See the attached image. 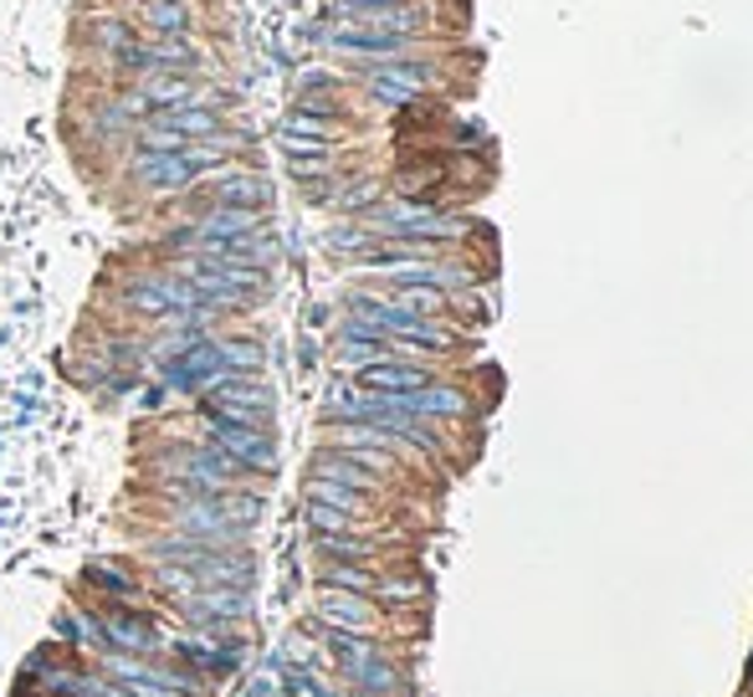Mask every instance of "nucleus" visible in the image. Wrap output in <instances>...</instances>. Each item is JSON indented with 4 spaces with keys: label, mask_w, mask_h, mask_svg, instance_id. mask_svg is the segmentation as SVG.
<instances>
[{
    "label": "nucleus",
    "mask_w": 753,
    "mask_h": 697,
    "mask_svg": "<svg viewBox=\"0 0 753 697\" xmlns=\"http://www.w3.org/2000/svg\"><path fill=\"white\" fill-rule=\"evenodd\" d=\"M334 52L343 57H370V62H400L411 52V36H384V31H364V26H343L328 36Z\"/></svg>",
    "instance_id": "6e6552de"
},
{
    "label": "nucleus",
    "mask_w": 753,
    "mask_h": 697,
    "mask_svg": "<svg viewBox=\"0 0 753 697\" xmlns=\"http://www.w3.org/2000/svg\"><path fill=\"white\" fill-rule=\"evenodd\" d=\"M83 610L98 621L108 652H119V656H160L164 652L160 616L144 610L139 600H103V595H88Z\"/></svg>",
    "instance_id": "f257e3e1"
},
{
    "label": "nucleus",
    "mask_w": 753,
    "mask_h": 697,
    "mask_svg": "<svg viewBox=\"0 0 753 697\" xmlns=\"http://www.w3.org/2000/svg\"><path fill=\"white\" fill-rule=\"evenodd\" d=\"M144 21L154 26V36H185V31H190V11H185L179 0H149Z\"/></svg>",
    "instance_id": "a211bd4d"
},
{
    "label": "nucleus",
    "mask_w": 753,
    "mask_h": 697,
    "mask_svg": "<svg viewBox=\"0 0 753 697\" xmlns=\"http://www.w3.org/2000/svg\"><path fill=\"white\" fill-rule=\"evenodd\" d=\"M324 590H343V595H364L374 600V585H380V569H364V564H324Z\"/></svg>",
    "instance_id": "2eb2a0df"
},
{
    "label": "nucleus",
    "mask_w": 753,
    "mask_h": 697,
    "mask_svg": "<svg viewBox=\"0 0 753 697\" xmlns=\"http://www.w3.org/2000/svg\"><path fill=\"white\" fill-rule=\"evenodd\" d=\"M206 446H216L221 457H231L241 472H272V467H277V442H272V431L237 426V421L210 416V411H206Z\"/></svg>",
    "instance_id": "f03ea898"
},
{
    "label": "nucleus",
    "mask_w": 753,
    "mask_h": 697,
    "mask_svg": "<svg viewBox=\"0 0 753 697\" xmlns=\"http://www.w3.org/2000/svg\"><path fill=\"white\" fill-rule=\"evenodd\" d=\"M98 42H103L113 57H119V52H129V46H139V42H133V31L123 26V21H98Z\"/></svg>",
    "instance_id": "412c9836"
},
{
    "label": "nucleus",
    "mask_w": 753,
    "mask_h": 697,
    "mask_svg": "<svg viewBox=\"0 0 753 697\" xmlns=\"http://www.w3.org/2000/svg\"><path fill=\"white\" fill-rule=\"evenodd\" d=\"M170 129H175L185 144H200V139H216L221 134V113L216 108H200V104H185V108H170V113H160Z\"/></svg>",
    "instance_id": "ddd939ff"
},
{
    "label": "nucleus",
    "mask_w": 753,
    "mask_h": 697,
    "mask_svg": "<svg viewBox=\"0 0 753 697\" xmlns=\"http://www.w3.org/2000/svg\"><path fill=\"white\" fill-rule=\"evenodd\" d=\"M374 6H411V0H339V11H374Z\"/></svg>",
    "instance_id": "5701e85b"
},
{
    "label": "nucleus",
    "mask_w": 753,
    "mask_h": 697,
    "mask_svg": "<svg viewBox=\"0 0 753 697\" xmlns=\"http://www.w3.org/2000/svg\"><path fill=\"white\" fill-rule=\"evenodd\" d=\"M139 98L149 104V113H170V108H185V104H195L200 92H195V83L190 77H175V73H154L139 88Z\"/></svg>",
    "instance_id": "9b49d317"
},
{
    "label": "nucleus",
    "mask_w": 753,
    "mask_h": 697,
    "mask_svg": "<svg viewBox=\"0 0 753 697\" xmlns=\"http://www.w3.org/2000/svg\"><path fill=\"white\" fill-rule=\"evenodd\" d=\"M318 554H324V564H364V569H374L384 559V538L334 534V538H318Z\"/></svg>",
    "instance_id": "9d476101"
},
{
    "label": "nucleus",
    "mask_w": 753,
    "mask_h": 697,
    "mask_svg": "<svg viewBox=\"0 0 753 697\" xmlns=\"http://www.w3.org/2000/svg\"><path fill=\"white\" fill-rule=\"evenodd\" d=\"M359 390H374V395H411V390L436 385V374L415 359H384V364H370V370L354 374Z\"/></svg>",
    "instance_id": "0eeeda50"
},
{
    "label": "nucleus",
    "mask_w": 753,
    "mask_h": 697,
    "mask_svg": "<svg viewBox=\"0 0 753 697\" xmlns=\"http://www.w3.org/2000/svg\"><path fill=\"white\" fill-rule=\"evenodd\" d=\"M200 195L210 206H231V210H266L272 200V185L251 170H216V175L200 179Z\"/></svg>",
    "instance_id": "7ed1b4c3"
},
{
    "label": "nucleus",
    "mask_w": 753,
    "mask_h": 697,
    "mask_svg": "<svg viewBox=\"0 0 753 697\" xmlns=\"http://www.w3.org/2000/svg\"><path fill=\"white\" fill-rule=\"evenodd\" d=\"M339 206L343 210H364V206H380V185H370V179H364V185H349V190L339 195Z\"/></svg>",
    "instance_id": "4be33fe9"
},
{
    "label": "nucleus",
    "mask_w": 753,
    "mask_h": 697,
    "mask_svg": "<svg viewBox=\"0 0 753 697\" xmlns=\"http://www.w3.org/2000/svg\"><path fill=\"white\" fill-rule=\"evenodd\" d=\"M129 175L154 195H185L190 185H200V175L190 170L185 154H144V149H139L129 164Z\"/></svg>",
    "instance_id": "39448f33"
},
{
    "label": "nucleus",
    "mask_w": 753,
    "mask_h": 697,
    "mask_svg": "<svg viewBox=\"0 0 753 697\" xmlns=\"http://www.w3.org/2000/svg\"><path fill=\"white\" fill-rule=\"evenodd\" d=\"M318 621H328V631H343V636H374L380 641V606L364 600V595H343V590H324L318 600Z\"/></svg>",
    "instance_id": "20e7f679"
},
{
    "label": "nucleus",
    "mask_w": 753,
    "mask_h": 697,
    "mask_svg": "<svg viewBox=\"0 0 753 697\" xmlns=\"http://www.w3.org/2000/svg\"><path fill=\"white\" fill-rule=\"evenodd\" d=\"M370 98H380V104H390V108H405V104H415L421 92L395 83V77H384V73H370Z\"/></svg>",
    "instance_id": "aec40b11"
},
{
    "label": "nucleus",
    "mask_w": 753,
    "mask_h": 697,
    "mask_svg": "<svg viewBox=\"0 0 753 697\" xmlns=\"http://www.w3.org/2000/svg\"><path fill=\"white\" fill-rule=\"evenodd\" d=\"M144 62L154 67V73H175V77H185L200 62V52H195L185 36H154V42L144 46Z\"/></svg>",
    "instance_id": "4468645a"
},
{
    "label": "nucleus",
    "mask_w": 753,
    "mask_h": 697,
    "mask_svg": "<svg viewBox=\"0 0 753 697\" xmlns=\"http://www.w3.org/2000/svg\"><path fill=\"white\" fill-rule=\"evenodd\" d=\"M282 139H303V144H324L334 149V139H339V119H318V113H287V123H282Z\"/></svg>",
    "instance_id": "dca6fc26"
},
{
    "label": "nucleus",
    "mask_w": 753,
    "mask_h": 697,
    "mask_svg": "<svg viewBox=\"0 0 753 697\" xmlns=\"http://www.w3.org/2000/svg\"><path fill=\"white\" fill-rule=\"evenodd\" d=\"M313 477L339 482V488H354V492H364V498H380L384 492V477H374L370 467H359V461L349 457V451H339V446H328V451L313 457Z\"/></svg>",
    "instance_id": "1a4fd4ad"
},
{
    "label": "nucleus",
    "mask_w": 753,
    "mask_h": 697,
    "mask_svg": "<svg viewBox=\"0 0 753 697\" xmlns=\"http://www.w3.org/2000/svg\"><path fill=\"white\" fill-rule=\"evenodd\" d=\"M83 579H88V590H98L103 600H144L149 595V575L129 559H88Z\"/></svg>",
    "instance_id": "423d86ee"
},
{
    "label": "nucleus",
    "mask_w": 753,
    "mask_h": 697,
    "mask_svg": "<svg viewBox=\"0 0 753 697\" xmlns=\"http://www.w3.org/2000/svg\"><path fill=\"white\" fill-rule=\"evenodd\" d=\"M308 503H324L359 523H370V513H374V498H364V492H354V488H339V482H324V477H308Z\"/></svg>",
    "instance_id": "f8f14e48"
},
{
    "label": "nucleus",
    "mask_w": 753,
    "mask_h": 697,
    "mask_svg": "<svg viewBox=\"0 0 753 697\" xmlns=\"http://www.w3.org/2000/svg\"><path fill=\"white\" fill-rule=\"evenodd\" d=\"M216 355H221L226 374H257L262 370V344L257 339H216Z\"/></svg>",
    "instance_id": "f3484780"
},
{
    "label": "nucleus",
    "mask_w": 753,
    "mask_h": 697,
    "mask_svg": "<svg viewBox=\"0 0 753 697\" xmlns=\"http://www.w3.org/2000/svg\"><path fill=\"white\" fill-rule=\"evenodd\" d=\"M308 523H313V534H318V538L359 534V529H364L359 519H349V513H334V508H324V503H308Z\"/></svg>",
    "instance_id": "6ab92c4d"
}]
</instances>
